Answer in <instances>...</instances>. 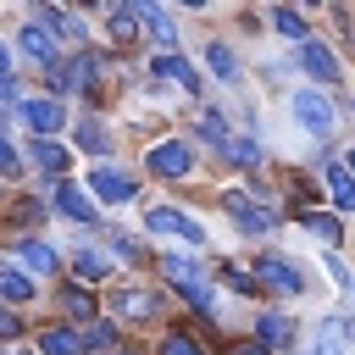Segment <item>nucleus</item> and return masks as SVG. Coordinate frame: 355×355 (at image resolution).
Returning a JSON list of instances; mask_svg holds the SVG:
<instances>
[{
	"instance_id": "nucleus-1",
	"label": "nucleus",
	"mask_w": 355,
	"mask_h": 355,
	"mask_svg": "<svg viewBox=\"0 0 355 355\" xmlns=\"http://www.w3.org/2000/svg\"><path fill=\"white\" fill-rule=\"evenodd\" d=\"M222 211H227L244 233H272V227H277V211H272V205H261V200H250V194H239V189H233V194H222Z\"/></svg>"
},
{
	"instance_id": "nucleus-2",
	"label": "nucleus",
	"mask_w": 355,
	"mask_h": 355,
	"mask_svg": "<svg viewBox=\"0 0 355 355\" xmlns=\"http://www.w3.org/2000/svg\"><path fill=\"white\" fill-rule=\"evenodd\" d=\"M144 227L150 233H161V239H183V244H205V227L189 216V211H172V205H155L150 216H144Z\"/></svg>"
},
{
	"instance_id": "nucleus-3",
	"label": "nucleus",
	"mask_w": 355,
	"mask_h": 355,
	"mask_svg": "<svg viewBox=\"0 0 355 355\" xmlns=\"http://www.w3.org/2000/svg\"><path fill=\"white\" fill-rule=\"evenodd\" d=\"M294 122H300V128H311L316 139H333V122H338V116H333V100H327V94L300 89V94H294Z\"/></svg>"
},
{
	"instance_id": "nucleus-4",
	"label": "nucleus",
	"mask_w": 355,
	"mask_h": 355,
	"mask_svg": "<svg viewBox=\"0 0 355 355\" xmlns=\"http://www.w3.org/2000/svg\"><path fill=\"white\" fill-rule=\"evenodd\" d=\"M89 194L105 200V205H122V200L139 194V183H133L128 172H116V166H94V172H89Z\"/></svg>"
},
{
	"instance_id": "nucleus-5",
	"label": "nucleus",
	"mask_w": 355,
	"mask_h": 355,
	"mask_svg": "<svg viewBox=\"0 0 355 355\" xmlns=\"http://www.w3.org/2000/svg\"><path fill=\"white\" fill-rule=\"evenodd\" d=\"M17 44H22L39 67H55V61H61V44H55V28H50V22H28V28L17 33Z\"/></svg>"
},
{
	"instance_id": "nucleus-6",
	"label": "nucleus",
	"mask_w": 355,
	"mask_h": 355,
	"mask_svg": "<svg viewBox=\"0 0 355 355\" xmlns=\"http://www.w3.org/2000/svg\"><path fill=\"white\" fill-rule=\"evenodd\" d=\"M94 78H100V61L83 55V50H78L72 61H55V67H50V83H55V89H89Z\"/></svg>"
},
{
	"instance_id": "nucleus-7",
	"label": "nucleus",
	"mask_w": 355,
	"mask_h": 355,
	"mask_svg": "<svg viewBox=\"0 0 355 355\" xmlns=\"http://www.w3.org/2000/svg\"><path fill=\"white\" fill-rule=\"evenodd\" d=\"M294 61H300V67H305L316 83H338V61H333V50H327V44H316V39H300Z\"/></svg>"
},
{
	"instance_id": "nucleus-8",
	"label": "nucleus",
	"mask_w": 355,
	"mask_h": 355,
	"mask_svg": "<svg viewBox=\"0 0 355 355\" xmlns=\"http://www.w3.org/2000/svg\"><path fill=\"white\" fill-rule=\"evenodd\" d=\"M189 166H194V155H189L183 139H166V144L150 150V172H155V178H183Z\"/></svg>"
},
{
	"instance_id": "nucleus-9",
	"label": "nucleus",
	"mask_w": 355,
	"mask_h": 355,
	"mask_svg": "<svg viewBox=\"0 0 355 355\" xmlns=\"http://www.w3.org/2000/svg\"><path fill=\"white\" fill-rule=\"evenodd\" d=\"M128 6L139 11V22L150 28V39H155L161 50H178V22H172V17H166V11L155 6V0H128Z\"/></svg>"
},
{
	"instance_id": "nucleus-10",
	"label": "nucleus",
	"mask_w": 355,
	"mask_h": 355,
	"mask_svg": "<svg viewBox=\"0 0 355 355\" xmlns=\"http://www.w3.org/2000/svg\"><path fill=\"white\" fill-rule=\"evenodd\" d=\"M111 311H116L122 322H150V316H161L155 294H144V288H116V294H111Z\"/></svg>"
},
{
	"instance_id": "nucleus-11",
	"label": "nucleus",
	"mask_w": 355,
	"mask_h": 355,
	"mask_svg": "<svg viewBox=\"0 0 355 355\" xmlns=\"http://www.w3.org/2000/svg\"><path fill=\"white\" fill-rule=\"evenodd\" d=\"M155 78H172L183 94H200V78H194V67H189L178 50H161V55H155Z\"/></svg>"
},
{
	"instance_id": "nucleus-12",
	"label": "nucleus",
	"mask_w": 355,
	"mask_h": 355,
	"mask_svg": "<svg viewBox=\"0 0 355 355\" xmlns=\"http://www.w3.org/2000/svg\"><path fill=\"white\" fill-rule=\"evenodd\" d=\"M22 122L33 133H55L67 122V111H61V100H22Z\"/></svg>"
},
{
	"instance_id": "nucleus-13",
	"label": "nucleus",
	"mask_w": 355,
	"mask_h": 355,
	"mask_svg": "<svg viewBox=\"0 0 355 355\" xmlns=\"http://www.w3.org/2000/svg\"><path fill=\"white\" fill-rule=\"evenodd\" d=\"M55 200H61V211H67L72 222L94 227V194H89V189H78V183H61V189H55Z\"/></svg>"
},
{
	"instance_id": "nucleus-14",
	"label": "nucleus",
	"mask_w": 355,
	"mask_h": 355,
	"mask_svg": "<svg viewBox=\"0 0 355 355\" xmlns=\"http://www.w3.org/2000/svg\"><path fill=\"white\" fill-rule=\"evenodd\" d=\"M261 283H272L277 294H305V277H300L288 261H277V255H266V261H261Z\"/></svg>"
},
{
	"instance_id": "nucleus-15",
	"label": "nucleus",
	"mask_w": 355,
	"mask_h": 355,
	"mask_svg": "<svg viewBox=\"0 0 355 355\" xmlns=\"http://www.w3.org/2000/svg\"><path fill=\"white\" fill-rule=\"evenodd\" d=\"M327 194H333L338 211H355V166L349 161H333L327 166Z\"/></svg>"
},
{
	"instance_id": "nucleus-16",
	"label": "nucleus",
	"mask_w": 355,
	"mask_h": 355,
	"mask_svg": "<svg viewBox=\"0 0 355 355\" xmlns=\"http://www.w3.org/2000/svg\"><path fill=\"white\" fill-rule=\"evenodd\" d=\"M39 355H83V333L44 327V333H39Z\"/></svg>"
},
{
	"instance_id": "nucleus-17",
	"label": "nucleus",
	"mask_w": 355,
	"mask_h": 355,
	"mask_svg": "<svg viewBox=\"0 0 355 355\" xmlns=\"http://www.w3.org/2000/svg\"><path fill=\"white\" fill-rule=\"evenodd\" d=\"M17 261H22L28 272H39V277H44V272H55V250H50V244H39V239H22V244H17Z\"/></svg>"
},
{
	"instance_id": "nucleus-18",
	"label": "nucleus",
	"mask_w": 355,
	"mask_h": 355,
	"mask_svg": "<svg viewBox=\"0 0 355 355\" xmlns=\"http://www.w3.org/2000/svg\"><path fill=\"white\" fill-rule=\"evenodd\" d=\"M111 39H116V44H133V39H139V11H133L128 0H116V11H111Z\"/></svg>"
},
{
	"instance_id": "nucleus-19",
	"label": "nucleus",
	"mask_w": 355,
	"mask_h": 355,
	"mask_svg": "<svg viewBox=\"0 0 355 355\" xmlns=\"http://www.w3.org/2000/svg\"><path fill=\"white\" fill-rule=\"evenodd\" d=\"M44 22H50V28L61 33V39H78V44H83V33H89V28H83V17L61 11V6H44Z\"/></svg>"
},
{
	"instance_id": "nucleus-20",
	"label": "nucleus",
	"mask_w": 355,
	"mask_h": 355,
	"mask_svg": "<svg viewBox=\"0 0 355 355\" xmlns=\"http://www.w3.org/2000/svg\"><path fill=\"white\" fill-rule=\"evenodd\" d=\"M222 155H227V161H239V166H255V161H261V144H255V139H244V133H227V139H222Z\"/></svg>"
},
{
	"instance_id": "nucleus-21",
	"label": "nucleus",
	"mask_w": 355,
	"mask_h": 355,
	"mask_svg": "<svg viewBox=\"0 0 355 355\" xmlns=\"http://www.w3.org/2000/svg\"><path fill=\"white\" fill-rule=\"evenodd\" d=\"M72 272H78L83 283H100V277L111 272V261H105L100 250H78V255H72Z\"/></svg>"
},
{
	"instance_id": "nucleus-22",
	"label": "nucleus",
	"mask_w": 355,
	"mask_h": 355,
	"mask_svg": "<svg viewBox=\"0 0 355 355\" xmlns=\"http://www.w3.org/2000/svg\"><path fill=\"white\" fill-rule=\"evenodd\" d=\"M255 338H266L272 349H277V344H288V316H283V311H261V322H255Z\"/></svg>"
},
{
	"instance_id": "nucleus-23",
	"label": "nucleus",
	"mask_w": 355,
	"mask_h": 355,
	"mask_svg": "<svg viewBox=\"0 0 355 355\" xmlns=\"http://www.w3.org/2000/svg\"><path fill=\"white\" fill-rule=\"evenodd\" d=\"M0 294H6V300H17V305H22V300H33V277H28V272H17V266H0Z\"/></svg>"
},
{
	"instance_id": "nucleus-24",
	"label": "nucleus",
	"mask_w": 355,
	"mask_h": 355,
	"mask_svg": "<svg viewBox=\"0 0 355 355\" xmlns=\"http://www.w3.org/2000/svg\"><path fill=\"white\" fill-rule=\"evenodd\" d=\"M33 166L39 172H67V150L50 144V139H33Z\"/></svg>"
},
{
	"instance_id": "nucleus-25",
	"label": "nucleus",
	"mask_w": 355,
	"mask_h": 355,
	"mask_svg": "<svg viewBox=\"0 0 355 355\" xmlns=\"http://www.w3.org/2000/svg\"><path fill=\"white\" fill-rule=\"evenodd\" d=\"M205 67H211L216 78H233V72H239V61H233L227 44H205Z\"/></svg>"
},
{
	"instance_id": "nucleus-26",
	"label": "nucleus",
	"mask_w": 355,
	"mask_h": 355,
	"mask_svg": "<svg viewBox=\"0 0 355 355\" xmlns=\"http://www.w3.org/2000/svg\"><path fill=\"white\" fill-rule=\"evenodd\" d=\"M78 144H83L89 155H105V150H111V139H105L100 122H78Z\"/></svg>"
},
{
	"instance_id": "nucleus-27",
	"label": "nucleus",
	"mask_w": 355,
	"mask_h": 355,
	"mask_svg": "<svg viewBox=\"0 0 355 355\" xmlns=\"http://www.w3.org/2000/svg\"><path fill=\"white\" fill-rule=\"evenodd\" d=\"M305 233H316L322 244H333V239H338V216H327V211H305Z\"/></svg>"
},
{
	"instance_id": "nucleus-28",
	"label": "nucleus",
	"mask_w": 355,
	"mask_h": 355,
	"mask_svg": "<svg viewBox=\"0 0 355 355\" xmlns=\"http://www.w3.org/2000/svg\"><path fill=\"white\" fill-rule=\"evenodd\" d=\"M200 133L222 150V139H227V122H222V111H200Z\"/></svg>"
},
{
	"instance_id": "nucleus-29",
	"label": "nucleus",
	"mask_w": 355,
	"mask_h": 355,
	"mask_svg": "<svg viewBox=\"0 0 355 355\" xmlns=\"http://www.w3.org/2000/svg\"><path fill=\"white\" fill-rule=\"evenodd\" d=\"M166 277H172V283H194V277H200V266H194L189 255H166Z\"/></svg>"
},
{
	"instance_id": "nucleus-30",
	"label": "nucleus",
	"mask_w": 355,
	"mask_h": 355,
	"mask_svg": "<svg viewBox=\"0 0 355 355\" xmlns=\"http://www.w3.org/2000/svg\"><path fill=\"white\" fill-rule=\"evenodd\" d=\"M161 355H205L189 333H166V344H161Z\"/></svg>"
},
{
	"instance_id": "nucleus-31",
	"label": "nucleus",
	"mask_w": 355,
	"mask_h": 355,
	"mask_svg": "<svg viewBox=\"0 0 355 355\" xmlns=\"http://www.w3.org/2000/svg\"><path fill=\"white\" fill-rule=\"evenodd\" d=\"M33 216H44V205H39V200H22V205H11V216H6V222H11V227H28Z\"/></svg>"
},
{
	"instance_id": "nucleus-32",
	"label": "nucleus",
	"mask_w": 355,
	"mask_h": 355,
	"mask_svg": "<svg viewBox=\"0 0 355 355\" xmlns=\"http://www.w3.org/2000/svg\"><path fill=\"white\" fill-rule=\"evenodd\" d=\"M61 305H67V311H72L78 322H83V316H94V300H89L83 288H67V300H61Z\"/></svg>"
},
{
	"instance_id": "nucleus-33",
	"label": "nucleus",
	"mask_w": 355,
	"mask_h": 355,
	"mask_svg": "<svg viewBox=\"0 0 355 355\" xmlns=\"http://www.w3.org/2000/svg\"><path fill=\"white\" fill-rule=\"evenodd\" d=\"M277 33H288V39L300 44V39H305V22H300L294 11H277Z\"/></svg>"
},
{
	"instance_id": "nucleus-34",
	"label": "nucleus",
	"mask_w": 355,
	"mask_h": 355,
	"mask_svg": "<svg viewBox=\"0 0 355 355\" xmlns=\"http://www.w3.org/2000/svg\"><path fill=\"white\" fill-rule=\"evenodd\" d=\"M222 272H227V283H233V288H239V294H255V277H250V272H244V266H233V261H227V266H222Z\"/></svg>"
},
{
	"instance_id": "nucleus-35",
	"label": "nucleus",
	"mask_w": 355,
	"mask_h": 355,
	"mask_svg": "<svg viewBox=\"0 0 355 355\" xmlns=\"http://www.w3.org/2000/svg\"><path fill=\"white\" fill-rule=\"evenodd\" d=\"M100 344H111V327H105V322L83 327V349H100Z\"/></svg>"
},
{
	"instance_id": "nucleus-36",
	"label": "nucleus",
	"mask_w": 355,
	"mask_h": 355,
	"mask_svg": "<svg viewBox=\"0 0 355 355\" xmlns=\"http://www.w3.org/2000/svg\"><path fill=\"white\" fill-rule=\"evenodd\" d=\"M17 172H22V161H17V150L0 139V178H17Z\"/></svg>"
},
{
	"instance_id": "nucleus-37",
	"label": "nucleus",
	"mask_w": 355,
	"mask_h": 355,
	"mask_svg": "<svg viewBox=\"0 0 355 355\" xmlns=\"http://www.w3.org/2000/svg\"><path fill=\"white\" fill-rule=\"evenodd\" d=\"M327 272H333V283H338V288H355V277H349V266H344L338 255H327Z\"/></svg>"
},
{
	"instance_id": "nucleus-38",
	"label": "nucleus",
	"mask_w": 355,
	"mask_h": 355,
	"mask_svg": "<svg viewBox=\"0 0 355 355\" xmlns=\"http://www.w3.org/2000/svg\"><path fill=\"white\" fill-rule=\"evenodd\" d=\"M17 333H22V327H17V316H11V311H0V338H17Z\"/></svg>"
},
{
	"instance_id": "nucleus-39",
	"label": "nucleus",
	"mask_w": 355,
	"mask_h": 355,
	"mask_svg": "<svg viewBox=\"0 0 355 355\" xmlns=\"http://www.w3.org/2000/svg\"><path fill=\"white\" fill-rule=\"evenodd\" d=\"M266 349H272V344H266V338H255V344H239L233 355H266Z\"/></svg>"
},
{
	"instance_id": "nucleus-40",
	"label": "nucleus",
	"mask_w": 355,
	"mask_h": 355,
	"mask_svg": "<svg viewBox=\"0 0 355 355\" xmlns=\"http://www.w3.org/2000/svg\"><path fill=\"white\" fill-rule=\"evenodd\" d=\"M17 94H22V89H17V83H11L6 72H0V100H17Z\"/></svg>"
},
{
	"instance_id": "nucleus-41",
	"label": "nucleus",
	"mask_w": 355,
	"mask_h": 355,
	"mask_svg": "<svg viewBox=\"0 0 355 355\" xmlns=\"http://www.w3.org/2000/svg\"><path fill=\"white\" fill-rule=\"evenodd\" d=\"M178 6H189V11H205V0H178Z\"/></svg>"
},
{
	"instance_id": "nucleus-42",
	"label": "nucleus",
	"mask_w": 355,
	"mask_h": 355,
	"mask_svg": "<svg viewBox=\"0 0 355 355\" xmlns=\"http://www.w3.org/2000/svg\"><path fill=\"white\" fill-rule=\"evenodd\" d=\"M6 67H11V55H6V50H0V72H6Z\"/></svg>"
},
{
	"instance_id": "nucleus-43",
	"label": "nucleus",
	"mask_w": 355,
	"mask_h": 355,
	"mask_svg": "<svg viewBox=\"0 0 355 355\" xmlns=\"http://www.w3.org/2000/svg\"><path fill=\"white\" fill-rule=\"evenodd\" d=\"M0 355H28V349H0Z\"/></svg>"
},
{
	"instance_id": "nucleus-44",
	"label": "nucleus",
	"mask_w": 355,
	"mask_h": 355,
	"mask_svg": "<svg viewBox=\"0 0 355 355\" xmlns=\"http://www.w3.org/2000/svg\"><path fill=\"white\" fill-rule=\"evenodd\" d=\"M116 355H139V349H116Z\"/></svg>"
},
{
	"instance_id": "nucleus-45",
	"label": "nucleus",
	"mask_w": 355,
	"mask_h": 355,
	"mask_svg": "<svg viewBox=\"0 0 355 355\" xmlns=\"http://www.w3.org/2000/svg\"><path fill=\"white\" fill-rule=\"evenodd\" d=\"M349 166H355V150H349Z\"/></svg>"
},
{
	"instance_id": "nucleus-46",
	"label": "nucleus",
	"mask_w": 355,
	"mask_h": 355,
	"mask_svg": "<svg viewBox=\"0 0 355 355\" xmlns=\"http://www.w3.org/2000/svg\"><path fill=\"white\" fill-rule=\"evenodd\" d=\"M305 6H322V0H305Z\"/></svg>"
}]
</instances>
